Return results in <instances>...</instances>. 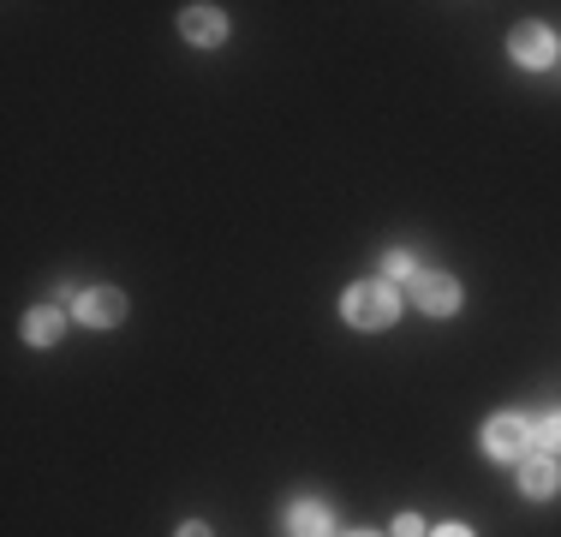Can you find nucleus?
Segmentation results:
<instances>
[{"label":"nucleus","mask_w":561,"mask_h":537,"mask_svg":"<svg viewBox=\"0 0 561 537\" xmlns=\"http://www.w3.org/2000/svg\"><path fill=\"white\" fill-rule=\"evenodd\" d=\"M394 311H401V293H394L389 281H359V287L347 293V323L353 329H389Z\"/></svg>","instance_id":"nucleus-1"},{"label":"nucleus","mask_w":561,"mask_h":537,"mask_svg":"<svg viewBox=\"0 0 561 537\" xmlns=\"http://www.w3.org/2000/svg\"><path fill=\"white\" fill-rule=\"evenodd\" d=\"M484 448H490L496 460H532V425L520 413H502L484 425Z\"/></svg>","instance_id":"nucleus-2"},{"label":"nucleus","mask_w":561,"mask_h":537,"mask_svg":"<svg viewBox=\"0 0 561 537\" xmlns=\"http://www.w3.org/2000/svg\"><path fill=\"white\" fill-rule=\"evenodd\" d=\"M508 55H514L526 72H538V67H550V60H556V36L544 31V24H520V31L508 36Z\"/></svg>","instance_id":"nucleus-3"},{"label":"nucleus","mask_w":561,"mask_h":537,"mask_svg":"<svg viewBox=\"0 0 561 537\" xmlns=\"http://www.w3.org/2000/svg\"><path fill=\"white\" fill-rule=\"evenodd\" d=\"M413 299H418V311H430V317H454V311H461V287H454V275H418L413 281Z\"/></svg>","instance_id":"nucleus-4"},{"label":"nucleus","mask_w":561,"mask_h":537,"mask_svg":"<svg viewBox=\"0 0 561 537\" xmlns=\"http://www.w3.org/2000/svg\"><path fill=\"white\" fill-rule=\"evenodd\" d=\"M180 31H186V43L215 48V43L227 36V12H215V7H191V12H180Z\"/></svg>","instance_id":"nucleus-5"},{"label":"nucleus","mask_w":561,"mask_h":537,"mask_svg":"<svg viewBox=\"0 0 561 537\" xmlns=\"http://www.w3.org/2000/svg\"><path fill=\"white\" fill-rule=\"evenodd\" d=\"M79 317H84L91 329H114V323L126 317V299H120L114 287H91V293L79 299Z\"/></svg>","instance_id":"nucleus-6"},{"label":"nucleus","mask_w":561,"mask_h":537,"mask_svg":"<svg viewBox=\"0 0 561 537\" xmlns=\"http://www.w3.org/2000/svg\"><path fill=\"white\" fill-rule=\"evenodd\" d=\"M520 484H526V496H538V502H544V496L561 490V466L550 454H532V460H520Z\"/></svg>","instance_id":"nucleus-7"},{"label":"nucleus","mask_w":561,"mask_h":537,"mask_svg":"<svg viewBox=\"0 0 561 537\" xmlns=\"http://www.w3.org/2000/svg\"><path fill=\"white\" fill-rule=\"evenodd\" d=\"M287 532H293V537H329V508H323V502H293Z\"/></svg>","instance_id":"nucleus-8"},{"label":"nucleus","mask_w":561,"mask_h":537,"mask_svg":"<svg viewBox=\"0 0 561 537\" xmlns=\"http://www.w3.org/2000/svg\"><path fill=\"white\" fill-rule=\"evenodd\" d=\"M24 341H31V347H55V341H60V311L36 305V311L24 317Z\"/></svg>","instance_id":"nucleus-9"},{"label":"nucleus","mask_w":561,"mask_h":537,"mask_svg":"<svg viewBox=\"0 0 561 537\" xmlns=\"http://www.w3.org/2000/svg\"><path fill=\"white\" fill-rule=\"evenodd\" d=\"M532 448H538V454H561V413H544L538 425H532Z\"/></svg>","instance_id":"nucleus-10"},{"label":"nucleus","mask_w":561,"mask_h":537,"mask_svg":"<svg viewBox=\"0 0 561 537\" xmlns=\"http://www.w3.org/2000/svg\"><path fill=\"white\" fill-rule=\"evenodd\" d=\"M406 275L418 281V268H413V258H406V251H389V258H382V281H389V287H394V281H406Z\"/></svg>","instance_id":"nucleus-11"},{"label":"nucleus","mask_w":561,"mask_h":537,"mask_svg":"<svg viewBox=\"0 0 561 537\" xmlns=\"http://www.w3.org/2000/svg\"><path fill=\"white\" fill-rule=\"evenodd\" d=\"M394 537H430V532L418 526V514H401V520H394Z\"/></svg>","instance_id":"nucleus-12"},{"label":"nucleus","mask_w":561,"mask_h":537,"mask_svg":"<svg viewBox=\"0 0 561 537\" xmlns=\"http://www.w3.org/2000/svg\"><path fill=\"white\" fill-rule=\"evenodd\" d=\"M180 537H210V526H203V520H191V526H180Z\"/></svg>","instance_id":"nucleus-13"},{"label":"nucleus","mask_w":561,"mask_h":537,"mask_svg":"<svg viewBox=\"0 0 561 537\" xmlns=\"http://www.w3.org/2000/svg\"><path fill=\"white\" fill-rule=\"evenodd\" d=\"M430 537H472L466 526H442V532H430Z\"/></svg>","instance_id":"nucleus-14"},{"label":"nucleus","mask_w":561,"mask_h":537,"mask_svg":"<svg viewBox=\"0 0 561 537\" xmlns=\"http://www.w3.org/2000/svg\"><path fill=\"white\" fill-rule=\"evenodd\" d=\"M359 537H371V532H359Z\"/></svg>","instance_id":"nucleus-15"}]
</instances>
